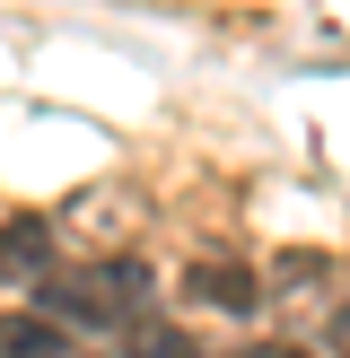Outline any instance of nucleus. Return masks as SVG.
Here are the masks:
<instances>
[{
  "label": "nucleus",
  "instance_id": "nucleus-1",
  "mask_svg": "<svg viewBox=\"0 0 350 358\" xmlns=\"http://www.w3.org/2000/svg\"><path fill=\"white\" fill-rule=\"evenodd\" d=\"M44 315H62V324H114V332H132L140 315H149V271L140 262H88V271H62V280H44Z\"/></svg>",
  "mask_w": 350,
  "mask_h": 358
},
{
  "label": "nucleus",
  "instance_id": "nucleus-2",
  "mask_svg": "<svg viewBox=\"0 0 350 358\" xmlns=\"http://www.w3.org/2000/svg\"><path fill=\"white\" fill-rule=\"evenodd\" d=\"M0 358H88L52 315H0Z\"/></svg>",
  "mask_w": 350,
  "mask_h": 358
},
{
  "label": "nucleus",
  "instance_id": "nucleus-3",
  "mask_svg": "<svg viewBox=\"0 0 350 358\" xmlns=\"http://www.w3.org/2000/svg\"><path fill=\"white\" fill-rule=\"evenodd\" d=\"M192 297H202V306H227V315H245L262 297V280L245 271V262H192V280H184Z\"/></svg>",
  "mask_w": 350,
  "mask_h": 358
},
{
  "label": "nucleus",
  "instance_id": "nucleus-4",
  "mask_svg": "<svg viewBox=\"0 0 350 358\" xmlns=\"http://www.w3.org/2000/svg\"><path fill=\"white\" fill-rule=\"evenodd\" d=\"M122 358H202V350H192V332H175L167 315H140V324L122 332Z\"/></svg>",
  "mask_w": 350,
  "mask_h": 358
},
{
  "label": "nucleus",
  "instance_id": "nucleus-5",
  "mask_svg": "<svg viewBox=\"0 0 350 358\" xmlns=\"http://www.w3.org/2000/svg\"><path fill=\"white\" fill-rule=\"evenodd\" d=\"M44 262H52V236H44V227H35V219H18V227H0V271H44Z\"/></svg>",
  "mask_w": 350,
  "mask_h": 358
},
{
  "label": "nucleus",
  "instance_id": "nucleus-6",
  "mask_svg": "<svg viewBox=\"0 0 350 358\" xmlns=\"http://www.w3.org/2000/svg\"><path fill=\"white\" fill-rule=\"evenodd\" d=\"M324 341H332V358H350V306L332 315V332H324Z\"/></svg>",
  "mask_w": 350,
  "mask_h": 358
},
{
  "label": "nucleus",
  "instance_id": "nucleus-7",
  "mask_svg": "<svg viewBox=\"0 0 350 358\" xmlns=\"http://www.w3.org/2000/svg\"><path fill=\"white\" fill-rule=\"evenodd\" d=\"M237 358H307V350H289V341H262V350H237Z\"/></svg>",
  "mask_w": 350,
  "mask_h": 358
}]
</instances>
